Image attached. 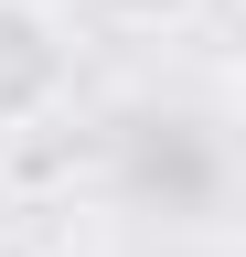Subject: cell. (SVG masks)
I'll list each match as a JSON object with an SVG mask.
<instances>
[{
    "label": "cell",
    "mask_w": 246,
    "mask_h": 257,
    "mask_svg": "<svg viewBox=\"0 0 246 257\" xmlns=\"http://www.w3.org/2000/svg\"><path fill=\"white\" fill-rule=\"evenodd\" d=\"M97 11H107V22H129V32H182L203 0H97Z\"/></svg>",
    "instance_id": "obj_2"
},
{
    "label": "cell",
    "mask_w": 246,
    "mask_h": 257,
    "mask_svg": "<svg viewBox=\"0 0 246 257\" xmlns=\"http://www.w3.org/2000/svg\"><path fill=\"white\" fill-rule=\"evenodd\" d=\"M75 96V43L54 0H0V128H54Z\"/></svg>",
    "instance_id": "obj_1"
}]
</instances>
